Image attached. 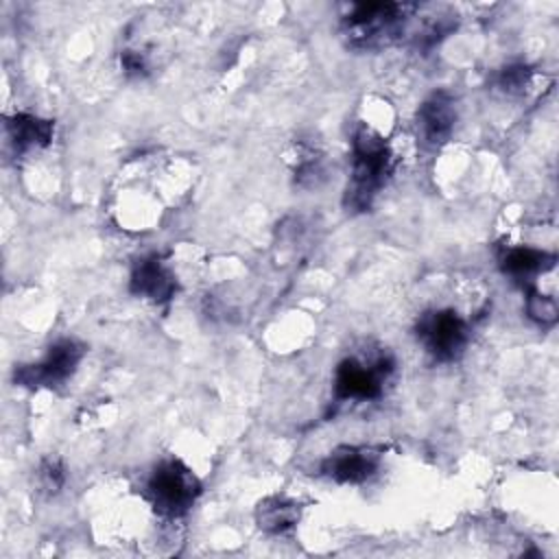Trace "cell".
I'll return each instance as SVG.
<instances>
[{"mask_svg":"<svg viewBox=\"0 0 559 559\" xmlns=\"http://www.w3.org/2000/svg\"><path fill=\"white\" fill-rule=\"evenodd\" d=\"M85 356V345L76 338L55 341L46 356L33 365H20L13 373V380L20 386L28 389H57L72 378L79 362Z\"/></svg>","mask_w":559,"mask_h":559,"instance_id":"8992f818","label":"cell"},{"mask_svg":"<svg viewBox=\"0 0 559 559\" xmlns=\"http://www.w3.org/2000/svg\"><path fill=\"white\" fill-rule=\"evenodd\" d=\"M37 478H39V487L48 493V496H57L63 485H66V467L61 463V459L57 456H46L39 463L37 469Z\"/></svg>","mask_w":559,"mask_h":559,"instance_id":"9a60e30c","label":"cell"},{"mask_svg":"<svg viewBox=\"0 0 559 559\" xmlns=\"http://www.w3.org/2000/svg\"><path fill=\"white\" fill-rule=\"evenodd\" d=\"M557 255L526 245H504L498 251V264L504 275H511L520 282H531L533 277L555 269Z\"/></svg>","mask_w":559,"mask_h":559,"instance_id":"30bf717a","label":"cell"},{"mask_svg":"<svg viewBox=\"0 0 559 559\" xmlns=\"http://www.w3.org/2000/svg\"><path fill=\"white\" fill-rule=\"evenodd\" d=\"M533 70L528 66L522 63H513V66H504L498 74H496V85L507 92V94H520L526 90V85L531 83Z\"/></svg>","mask_w":559,"mask_h":559,"instance_id":"2e32d148","label":"cell"},{"mask_svg":"<svg viewBox=\"0 0 559 559\" xmlns=\"http://www.w3.org/2000/svg\"><path fill=\"white\" fill-rule=\"evenodd\" d=\"M382 454L371 445H338L321 461V474L338 485H360L376 476Z\"/></svg>","mask_w":559,"mask_h":559,"instance_id":"52a82bcc","label":"cell"},{"mask_svg":"<svg viewBox=\"0 0 559 559\" xmlns=\"http://www.w3.org/2000/svg\"><path fill=\"white\" fill-rule=\"evenodd\" d=\"M201 480L179 459L157 463L146 480V498L157 515L177 520L183 518L201 496Z\"/></svg>","mask_w":559,"mask_h":559,"instance_id":"3957f363","label":"cell"},{"mask_svg":"<svg viewBox=\"0 0 559 559\" xmlns=\"http://www.w3.org/2000/svg\"><path fill=\"white\" fill-rule=\"evenodd\" d=\"M415 336L437 362H452L465 352L472 332L456 310L435 308L417 317Z\"/></svg>","mask_w":559,"mask_h":559,"instance_id":"5b68a950","label":"cell"},{"mask_svg":"<svg viewBox=\"0 0 559 559\" xmlns=\"http://www.w3.org/2000/svg\"><path fill=\"white\" fill-rule=\"evenodd\" d=\"M301 518L299 502L286 496H266L255 507V524L266 535H284L297 526Z\"/></svg>","mask_w":559,"mask_h":559,"instance_id":"7c38bea8","label":"cell"},{"mask_svg":"<svg viewBox=\"0 0 559 559\" xmlns=\"http://www.w3.org/2000/svg\"><path fill=\"white\" fill-rule=\"evenodd\" d=\"M120 68L131 79H144L151 70V63H148L146 52L135 50V48H127V50L120 52Z\"/></svg>","mask_w":559,"mask_h":559,"instance_id":"e0dca14e","label":"cell"},{"mask_svg":"<svg viewBox=\"0 0 559 559\" xmlns=\"http://www.w3.org/2000/svg\"><path fill=\"white\" fill-rule=\"evenodd\" d=\"M526 314H528L535 323L548 328V325H555V323H557L559 306H557L555 297L544 295V293L531 288V290H528V297H526Z\"/></svg>","mask_w":559,"mask_h":559,"instance_id":"5bb4252c","label":"cell"},{"mask_svg":"<svg viewBox=\"0 0 559 559\" xmlns=\"http://www.w3.org/2000/svg\"><path fill=\"white\" fill-rule=\"evenodd\" d=\"M454 124H456V98L445 90L432 92L415 114L417 138L432 148L450 140Z\"/></svg>","mask_w":559,"mask_h":559,"instance_id":"ba28073f","label":"cell"},{"mask_svg":"<svg viewBox=\"0 0 559 559\" xmlns=\"http://www.w3.org/2000/svg\"><path fill=\"white\" fill-rule=\"evenodd\" d=\"M395 168V155L389 142L369 124H358L352 135V177L345 190V205L354 212H367L386 186Z\"/></svg>","mask_w":559,"mask_h":559,"instance_id":"6da1fadb","label":"cell"},{"mask_svg":"<svg viewBox=\"0 0 559 559\" xmlns=\"http://www.w3.org/2000/svg\"><path fill=\"white\" fill-rule=\"evenodd\" d=\"M129 288L133 295L148 299L153 304H168L179 286L170 269L164 264L162 255L153 253L133 264Z\"/></svg>","mask_w":559,"mask_h":559,"instance_id":"9c48e42d","label":"cell"},{"mask_svg":"<svg viewBox=\"0 0 559 559\" xmlns=\"http://www.w3.org/2000/svg\"><path fill=\"white\" fill-rule=\"evenodd\" d=\"M7 133L15 153H26L31 148H44L50 144L55 133V122L48 118H39L33 114H13L4 118Z\"/></svg>","mask_w":559,"mask_h":559,"instance_id":"8fae6325","label":"cell"},{"mask_svg":"<svg viewBox=\"0 0 559 559\" xmlns=\"http://www.w3.org/2000/svg\"><path fill=\"white\" fill-rule=\"evenodd\" d=\"M393 358L389 352H369V356H345L334 371L336 402H367L378 400L393 373Z\"/></svg>","mask_w":559,"mask_h":559,"instance_id":"277c9868","label":"cell"},{"mask_svg":"<svg viewBox=\"0 0 559 559\" xmlns=\"http://www.w3.org/2000/svg\"><path fill=\"white\" fill-rule=\"evenodd\" d=\"M419 9L415 2H354L341 17V33L356 50H376L395 41Z\"/></svg>","mask_w":559,"mask_h":559,"instance_id":"7a4b0ae2","label":"cell"},{"mask_svg":"<svg viewBox=\"0 0 559 559\" xmlns=\"http://www.w3.org/2000/svg\"><path fill=\"white\" fill-rule=\"evenodd\" d=\"M328 179V164L325 155L314 146L299 142L297 162H295V183L299 188H319Z\"/></svg>","mask_w":559,"mask_h":559,"instance_id":"4fadbf2b","label":"cell"}]
</instances>
